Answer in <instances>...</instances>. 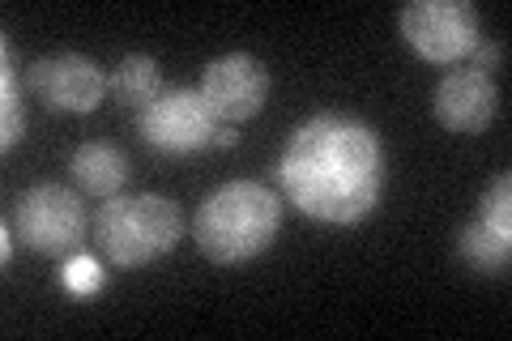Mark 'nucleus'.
<instances>
[{
	"mask_svg": "<svg viewBox=\"0 0 512 341\" xmlns=\"http://www.w3.org/2000/svg\"><path fill=\"white\" fill-rule=\"evenodd\" d=\"M60 286L69 290V295L86 299V295H94V290L103 286V265L94 261L90 252H73V256H64V265H60Z\"/></svg>",
	"mask_w": 512,
	"mask_h": 341,
	"instance_id": "nucleus-15",
	"label": "nucleus"
},
{
	"mask_svg": "<svg viewBox=\"0 0 512 341\" xmlns=\"http://www.w3.org/2000/svg\"><path fill=\"white\" fill-rule=\"evenodd\" d=\"M282 231V201L256 180H231L214 188L192 214V239L214 265L256 261Z\"/></svg>",
	"mask_w": 512,
	"mask_h": 341,
	"instance_id": "nucleus-2",
	"label": "nucleus"
},
{
	"mask_svg": "<svg viewBox=\"0 0 512 341\" xmlns=\"http://www.w3.org/2000/svg\"><path fill=\"white\" fill-rule=\"evenodd\" d=\"M235 141H239V133H235L231 124H222V128H218V137H214V145H235Z\"/></svg>",
	"mask_w": 512,
	"mask_h": 341,
	"instance_id": "nucleus-18",
	"label": "nucleus"
},
{
	"mask_svg": "<svg viewBox=\"0 0 512 341\" xmlns=\"http://www.w3.org/2000/svg\"><path fill=\"white\" fill-rule=\"evenodd\" d=\"M431 111L436 120L448 128V133H483L491 128L495 111H500V90H495V77L491 73H478V69H448L436 86V99H431Z\"/></svg>",
	"mask_w": 512,
	"mask_h": 341,
	"instance_id": "nucleus-9",
	"label": "nucleus"
},
{
	"mask_svg": "<svg viewBox=\"0 0 512 341\" xmlns=\"http://www.w3.org/2000/svg\"><path fill=\"white\" fill-rule=\"evenodd\" d=\"M94 239L116 269H141L167 256L184 239V209L171 197H107L94 214Z\"/></svg>",
	"mask_w": 512,
	"mask_h": 341,
	"instance_id": "nucleus-3",
	"label": "nucleus"
},
{
	"mask_svg": "<svg viewBox=\"0 0 512 341\" xmlns=\"http://www.w3.org/2000/svg\"><path fill=\"white\" fill-rule=\"evenodd\" d=\"M466 60H470V69H478V73H491L495 64L504 60V43H495V39H478V43H474V52H470Z\"/></svg>",
	"mask_w": 512,
	"mask_h": 341,
	"instance_id": "nucleus-16",
	"label": "nucleus"
},
{
	"mask_svg": "<svg viewBox=\"0 0 512 341\" xmlns=\"http://www.w3.org/2000/svg\"><path fill=\"white\" fill-rule=\"evenodd\" d=\"M197 90L218 124H244L269 99V69L248 52H231V56H218L201 73Z\"/></svg>",
	"mask_w": 512,
	"mask_h": 341,
	"instance_id": "nucleus-7",
	"label": "nucleus"
},
{
	"mask_svg": "<svg viewBox=\"0 0 512 341\" xmlns=\"http://www.w3.org/2000/svg\"><path fill=\"white\" fill-rule=\"evenodd\" d=\"M478 222H487L495 235L512 239V175H495L478 201Z\"/></svg>",
	"mask_w": 512,
	"mask_h": 341,
	"instance_id": "nucleus-14",
	"label": "nucleus"
},
{
	"mask_svg": "<svg viewBox=\"0 0 512 341\" xmlns=\"http://www.w3.org/2000/svg\"><path fill=\"white\" fill-rule=\"evenodd\" d=\"M107 90L116 94V103H128V107H150L158 94H163V69H158L154 56H124L116 69L107 77Z\"/></svg>",
	"mask_w": 512,
	"mask_h": 341,
	"instance_id": "nucleus-12",
	"label": "nucleus"
},
{
	"mask_svg": "<svg viewBox=\"0 0 512 341\" xmlns=\"http://www.w3.org/2000/svg\"><path fill=\"white\" fill-rule=\"evenodd\" d=\"M73 184L86 192V197H120V188L128 184V154L116 150L107 141H86L73 150Z\"/></svg>",
	"mask_w": 512,
	"mask_h": 341,
	"instance_id": "nucleus-10",
	"label": "nucleus"
},
{
	"mask_svg": "<svg viewBox=\"0 0 512 341\" xmlns=\"http://www.w3.org/2000/svg\"><path fill=\"white\" fill-rule=\"evenodd\" d=\"M26 86L35 90V99L52 111H69V116H86L103 103L107 94V73L90 56L60 52L43 56L26 69Z\"/></svg>",
	"mask_w": 512,
	"mask_h": 341,
	"instance_id": "nucleus-8",
	"label": "nucleus"
},
{
	"mask_svg": "<svg viewBox=\"0 0 512 341\" xmlns=\"http://www.w3.org/2000/svg\"><path fill=\"white\" fill-rule=\"evenodd\" d=\"M137 128L154 150L180 158V154H197V150H205V145H214L222 124L214 120V111L205 107L201 90L171 86V90L158 94L150 107H141Z\"/></svg>",
	"mask_w": 512,
	"mask_h": 341,
	"instance_id": "nucleus-6",
	"label": "nucleus"
},
{
	"mask_svg": "<svg viewBox=\"0 0 512 341\" xmlns=\"http://www.w3.org/2000/svg\"><path fill=\"white\" fill-rule=\"evenodd\" d=\"M397 30L427 64H461L483 39L478 13L466 0H410L397 13Z\"/></svg>",
	"mask_w": 512,
	"mask_h": 341,
	"instance_id": "nucleus-5",
	"label": "nucleus"
},
{
	"mask_svg": "<svg viewBox=\"0 0 512 341\" xmlns=\"http://www.w3.org/2000/svg\"><path fill=\"white\" fill-rule=\"evenodd\" d=\"M278 175L299 214L329 226H355L380 205L389 158L367 120L350 111H316L286 141Z\"/></svg>",
	"mask_w": 512,
	"mask_h": 341,
	"instance_id": "nucleus-1",
	"label": "nucleus"
},
{
	"mask_svg": "<svg viewBox=\"0 0 512 341\" xmlns=\"http://www.w3.org/2000/svg\"><path fill=\"white\" fill-rule=\"evenodd\" d=\"M0 261H13V226L5 222V226H0Z\"/></svg>",
	"mask_w": 512,
	"mask_h": 341,
	"instance_id": "nucleus-17",
	"label": "nucleus"
},
{
	"mask_svg": "<svg viewBox=\"0 0 512 341\" xmlns=\"http://www.w3.org/2000/svg\"><path fill=\"white\" fill-rule=\"evenodd\" d=\"M26 133V107L18 90V52L13 39H0V150H13Z\"/></svg>",
	"mask_w": 512,
	"mask_h": 341,
	"instance_id": "nucleus-13",
	"label": "nucleus"
},
{
	"mask_svg": "<svg viewBox=\"0 0 512 341\" xmlns=\"http://www.w3.org/2000/svg\"><path fill=\"white\" fill-rule=\"evenodd\" d=\"M457 256L474 273H483V278H500L512 261V239L495 235L487 222L470 218V222H461V231H457Z\"/></svg>",
	"mask_w": 512,
	"mask_h": 341,
	"instance_id": "nucleus-11",
	"label": "nucleus"
},
{
	"mask_svg": "<svg viewBox=\"0 0 512 341\" xmlns=\"http://www.w3.org/2000/svg\"><path fill=\"white\" fill-rule=\"evenodd\" d=\"M9 226L18 239L39 256H64L82 252L86 239V205L73 188L64 184H30L18 192V201L9 205Z\"/></svg>",
	"mask_w": 512,
	"mask_h": 341,
	"instance_id": "nucleus-4",
	"label": "nucleus"
}]
</instances>
